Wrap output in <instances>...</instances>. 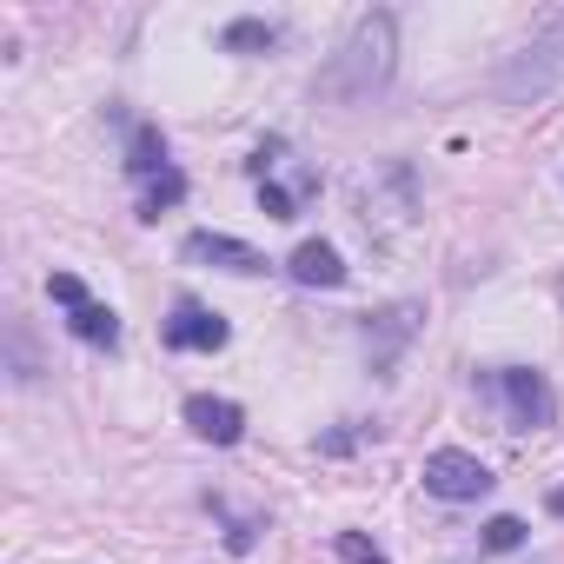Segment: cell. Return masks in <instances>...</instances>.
<instances>
[{
	"mask_svg": "<svg viewBox=\"0 0 564 564\" xmlns=\"http://www.w3.org/2000/svg\"><path fill=\"white\" fill-rule=\"evenodd\" d=\"M392 74H399V21H392L386 8H372V14H359V21L346 28V41H339L333 61L319 67V94L352 107V100L386 94Z\"/></svg>",
	"mask_w": 564,
	"mask_h": 564,
	"instance_id": "6da1fadb",
	"label": "cell"
},
{
	"mask_svg": "<svg viewBox=\"0 0 564 564\" xmlns=\"http://www.w3.org/2000/svg\"><path fill=\"white\" fill-rule=\"evenodd\" d=\"M557 80H564V14H557V21H544V28H538V34H531L505 67H498L491 94L524 107V100H544Z\"/></svg>",
	"mask_w": 564,
	"mask_h": 564,
	"instance_id": "7a4b0ae2",
	"label": "cell"
},
{
	"mask_svg": "<svg viewBox=\"0 0 564 564\" xmlns=\"http://www.w3.org/2000/svg\"><path fill=\"white\" fill-rule=\"evenodd\" d=\"M485 386H491V399L505 405V425H511V432H544V425L557 419V392H551V379L531 372V366H498Z\"/></svg>",
	"mask_w": 564,
	"mask_h": 564,
	"instance_id": "3957f363",
	"label": "cell"
},
{
	"mask_svg": "<svg viewBox=\"0 0 564 564\" xmlns=\"http://www.w3.org/2000/svg\"><path fill=\"white\" fill-rule=\"evenodd\" d=\"M419 478H425V491H432V498H445V505L485 498V491L498 485V478H491V465H485V458H471V452H458V445L432 452V458L419 465Z\"/></svg>",
	"mask_w": 564,
	"mask_h": 564,
	"instance_id": "277c9868",
	"label": "cell"
},
{
	"mask_svg": "<svg viewBox=\"0 0 564 564\" xmlns=\"http://www.w3.org/2000/svg\"><path fill=\"white\" fill-rule=\"evenodd\" d=\"M47 293L67 306V326H74V339H87V346H120V313L113 306H100V300H87V286H80V279L74 272H54L47 279Z\"/></svg>",
	"mask_w": 564,
	"mask_h": 564,
	"instance_id": "5b68a950",
	"label": "cell"
},
{
	"mask_svg": "<svg viewBox=\"0 0 564 564\" xmlns=\"http://www.w3.org/2000/svg\"><path fill=\"white\" fill-rule=\"evenodd\" d=\"M160 339H166L173 352H219V346H226V319L206 313V306H193V300H180L173 319L160 326Z\"/></svg>",
	"mask_w": 564,
	"mask_h": 564,
	"instance_id": "8992f818",
	"label": "cell"
},
{
	"mask_svg": "<svg viewBox=\"0 0 564 564\" xmlns=\"http://www.w3.org/2000/svg\"><path fill=\"white\" fill-rule=\"evenodd\" d=\"M186 259H206V265L239 272V279H259V272H265V252H252V246L232 239V232H193V239H186Z\"/></svg>",
	"mask_w": 564,
	"mask_h": 564,
	"instance_id": "52a82bcc",
	"label": "cell"
},
{
	"mask_svg": "<svg viewBox=\"0 0 564 564\" xmlns=\"http://www.w3.org/2000/svg\"><path fill=\"white\" fill-rule=\"evenodd\" d=\"M186 425L206 438V445H239L246 438V412L232 399H213V392H193L186 399Z\"/></svg>",
	"mask_w": 564,
	"mask_h": 564,
	"instance_id": "ba28073f",
	"label": "cell"
},
{
	"mask_svg": "<svg viewBox=\"0 0 564 564\" xmlns=\"http://www.w3.org/2000/svg\"><path fill=\"white\" fill-rule=\"evenodd\" d=\"M286 272L300 279V286H346V259H339V246H326V239H306L293 259H286Z\"/></svg>",
	"mask_w": 564,
	"mask_h": 564,
	"instance_id": "9c48e42d",
	"label": "cell"
},
{
	"mask_svg": "<svg viewBox=\"0 0 564 564\" xmlns=\"http://www.w3.org/2000/svg\"><path fill=\"white\" fill-rule=\"evenodd\" d=\"M412 333H419V306H412V300H405V306H386V313H366V339L379 346V352H372L379 366H392V352H399Z\"/></svg>",
	"mask_w": 564,
	"mask_h": 564,
	"instance_id": "30bf717a",
	"label": "cell"
},
{
	"mask_svg": "<svg viewBox=\"0 0 564 564\" xmlns=\"http://www.w3.org/2000/svg\"><path fill=\"white\" fill-rule=\"evenodd\" d=\"M127 173H133V180H166V173H173L160 127H133V153H127Z\"/></svg>",
	"mask_w": 564,
	"mask_h": 564,
	"instance_id": "8fae6325",
	"label": "cell"
},
{
	"mask_svg": "<svg viewBox=\"0 0 564 564\" xmlns=\"http://www.w3.org/2000/svg\"><path fill=\"white\" fill-rule=\"evenodd\" d=\"M219 41H226L232 54H265V47L279 41V28H272V21H232V28H226Z\"/></svg>",
	"mask_w": 564,
	"mask_h": 564,
	"instance_id": "7c38bea8",
	"label": "cell"
},
{
	"mask_svg": "<svg viewBox=\"0 0 564 564\" xmlns=\"http://www.w3.org/2000/svg\"><path fill=\"white\" fill-rule=\"evenodd\" d=\"M180 193H186V180H180V173H166V180H153V186H147V199H140V213H147V219H160V206H173Z\"/></svg>",
	"mask_w": 564,
	"mask_h": 564,
	"instance_id": "4fadbf2b",
	"label": "cell"
},
{
	"mask_svg": "<svg viewBox=\"0 0 564 564\" xmlns=\"http://www.w3.org/2000/svg\"><path fill=\"white\" fill-rule=\"evenodd\" d=\"M485 544H491V551H518V544H524V524H518V518H491V524H485Z\"/></svg>",
	"mask_w": 564,
	"mask_h": 564,
	"instance_id": "5bb4252c",
	"label": "cell"
},
{
	"mask_svg": "<svg viewBox=\"0 0 564 564\" xmlns=\"http://www.w3.org/2000/svg\"><path fill=\"white\" fill-rule=\"evenodd\" d=\"M339 557H346V564H386V551H379V544H366L359 531H339Z\"/></svg>",
	"mask_w": 564,
	"mask_h": 564,
	"instance_id": "9a60e30c",
	"label": "cell"
}]
</instances>
